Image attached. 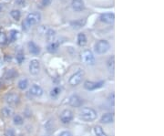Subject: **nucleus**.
<instances>
[{"mask_svg":"<svg viewBox=\"0 0 164 136\" xmlns=\"http://www.w3.org/2000/svg\"><path fill=\"white\" fill-rule=\"evenodd\" d=\"M28 50H29V52L33 55H38L40 53V48L36 43H34L33 41H29L27 44Z\"/></svg>","mask_w":164,"mask_h":136,"instance_id":"13","label":"nucleus"},{"mask_svg":"<svg viewBox=\"0 0 164 136\" xmlns=\"http://www.w3.org/2000/svg\"><path fill=\"white\" fill-rule=\"evenodd\" d=\"M94 132H95L96 136H107V134H106V132L103 131V129L99 125L94 127Z\"/></svg>","mask_w":164,"mask_h":136,"instance_id":"20","label":"nucleus"},{"mask_svg":"<svg viewBox=\"0 0 164 136\" xmlns=\"http://www.w3.org/2000/svg\"><path fill=\"white\" fill-rule=\"evenodd\" d=\"M100 20L107 24H112L115 20V16L113 13H105L100 16Z\"/></svg>","mask_w":164,"mask_h":136,"instance_id":"11","label":"nucleus"},{"mask_svg":"<svg viewBox=\"0 0 164 136\" xmlns=\"http://www.w3.org/2000/svg\"><path fill=\"white\" fill-rule=\"evenodd\" d=\"M1 113L5 117H11L13 115V109L10 108V107H4L1 110Z\"/></svg>","mask_w":164,"mask_h":136,"instance_id":"19","label":"nucleus"},{"mask_svg":"<svg viewBox=\"0 0 164 136\" xmlns=\"http://www.w3.org/2000/svg\"><path fill=\"white\" fill-rule=\"evenodd\" d=\"M110 47V43L107 40H100L95 45V51L97 54H104L107 52Z\"/></svg>","mask_w":164,"mask_h":136,"instance_id":"4","label":"nucleus"},{"mask_svg":"<svg viewBox=\"0 0 164 136\" xmlns=\"http://www.w3.org/2000/svg\"><path fill=\"white\" fill-rule=\"evenodd\" d=\"M72 7L75 11H82L85 8V5L82 0H72Z\"/></svg>","mask_w":164,"mask_h":136,"instance_id":"12","label":"nucleus"},{"mask_svg":"<svg viewBox=\"0 0 164 136\" xmlns=\"http://www.w3.org/2000/svg\"><path fill=\"white\" fill-rule=\"evenodd\" d=\"M59 136H72V134H71V132H69V131H64V132H62Z\"/></svg>","mask_w":164,"mask_h":136,"instance_id":"33","label":"nucleus"},{"mask_svg":"<svg viewBox=\"0 0 164 136\" xmlns=\"http://www.w3.org/2000/svg\"><path fill=\"white\" fill-rule=\"evenodd\" d=\"M6 36L4 32H0V46H3L6 43Z\"/></svg>","mask_w":164,"mask_h":136,"instance_id":"28","label":"nucleus"},{"mask_svg":"<svg viewBox=\"0 0 164 136\" xmlns=\"http://www.w3.org/2000/svg\"><path fill=\"white\" fill-rule=\"evenodd\" d=\"M29 92L30 94H32L33 96H36V97H39L43 94V90L40 86L38 85H33L30 90H29Z\"/></svg>","mask_w":164,"mask_h":136,"instance_id":"15","label":"nucleus"},{"mask_svg":"<svg viewBox=\"0 0 164 136\" xmlns=\"http://www.w3.org/2000/svg\"><path fill=\"white\" fill-rule=\"evenodd\" d=\"M41 19V15L38 12H33L28 14L26 18L25 19V21L23 22V30H28L31 26L37 25V23H39Z\"/></svg>","mask_w":164,"mask_h":136,"instance_id":"1","label":"nucleus"},{"mask_svg":"<svg viewBox=\"0 0 164 136\" xmlns=\"http://www.w3.org/2000/svg\"><path fill=\"white\" fill-rule=\"evenodd\" d=\"M80 59L82 62L86 65H94L95 64V57L93 53L89 50H86L80 53Z\"/></svg>","mask_w":164,"mask_h":136,"instance_id":"3","label":"nucleus"},{"mask_svg":"<svg viewBox=\"0 0 164 136\" xmlns=\"http://www.w3.org/2000/svg\"><path fill=\"white\" fill-rule=\"evenodd\" d=\"M46 36H47V40H49V42H53L54 38H55V37H56V32H55L53 30H49V31L47 32Z\"/></svg>","mask_w":164,"mask_h":136,"instance_id":"23","label":"nucleus"},{"mask_svg":"<svg viewBox=\"0 0 164 136\" xmlns=\"http://www.w3.org/2000/svg\"><path fill=\"white\" fill-rule=\"evenodd\" d=\"M114 66H115V58L112 56L108 60V68L110 71H114Z\"/></svg>","mask_w":164,"mask_h":136,"instance_id":"26","label":"nucleus"},{"mask_svg":"<svg viewBox=\"0 0 164 136\" xmlns=\"http://www.w3.org/2000/svg\"><path fill=\"white\" fill-rule=\"evenodd\" d=\"M59 42H51L49 46H47V50L49 52H56L59 48Z\"/></svg>","mask_w":164,"mask_h":136,"instance_id":"21","label":"nucleus"},{"mask_svg":"<svg viewBox=\"0 0 164 136\" xmlns=\"http://www.w3.org/2000/svg\"><path fill=\"white\" fill-rule=\"evenodd\" d=\"M60 91H61L60 88H59V87H56V88H54V89L51 91L50 95H51V97H53V98H55V97H57V95H59V94L60 93Z\"/></svg>","mask_w":164,"mask_h":136,"instance_id":"29","label":"nucleus"},{"mask_svg":"<svg viewBox=\"0 0 164 136\" xmlns=\"http://www.w3.org/2000/svg\"><path fill=\"white\" fill-rule=\"evenodd\" d=\"M18 37H19V32L13 30L10 31V34H9V40H10L11 42H14L17 40Z\"/></svg>","mask_w":164,"mask_h":136,"instance_id":"22","label":"nucleus"},{"mask_svg":"<svg viewBox=\"0 0 164 136\" xmlns=\"http://www.w3.org/2000/svg\"><path fill=\"white\" fill-rule=\"evenodd\" d=\"M73 117H74V115H73L72 111L67 109V110H64L61 112V114H60V121H61L62 123L67 124V123H69L73 120Z\"/></svg>","mask_w":164,"mask_h":136,"instance_id":"6","label":"nucleus"},{"mask_svg":"<svg viewBox=\"0 0 164 136\" xmlns=\"http://www.w3.org/2000/svg\"><path fill=\"white\" fill-rule=\"evenodd\" d=\"M85 24H86L85 19L80 18V19H78V20L72 21L71 22V27L74 28V30H79V28H81Z\"/></svg>","mask_w":164,"mask_h":136,"instance_id":"17","label":"nucleus"},{"mask_svg":"<svg viewBox=\"0 0 164 136\" xmlns=\"http://www.w3.org/2000/svg\"><path fill=\"white\" fill-rule=\"evenodd\" d=\"M16 3L19 6H26V0H16Z\"/></svg>","mask_w":164,"mask_h":136,"instance_id":"32","label":"nucleus"},{"mask_svg":"<svg viewBox=\"0 0 164 136\" xmlns=\"http://www.w3.org/2000/svg\"><path fill=\"white\" fill-rule=\"evenodd\" d=\"M13 121H14V123L16 125H21L24 122V120L22 118V116H20V115H15Z\"/></svg>","mask_w":164,"mask_h":136,"instance_id":"27","label":"nucleus"},{"mask_svg":"<svg viewBox=\"0 0 164 136\" xmlns=\"http://www.w3.org/2000/svg\"><path fill=\"white\" fill-rule=\"evenodd\" d=\"M16 60H17L18 64H22V63L24 62V60H25V56H24V54H22V53L17 54V55H16Z\"/></svg>","mask_w":164,"mask_h":136,"instance_id":"30","label":"nucleus"},{"mask_svg":"<svg viewBox=\"0 0 164 136\" xmlns=\"http://www.w3.org/2000/svg\"><path fill=\"white\" fill-rule=\"evenodd\" d=\"M79 117L86 122H92L97 119L98 113L92 108H82L79 112Z\"/></svg>","mask_w":164,"mask_h":136,"instance_id":"2","label":"nucleus"},{"mask_svg":"<svg viewBox=\"0 0 164 136\" xmlns=\"http://www.w3.org/2000/svg\"><path fill=\"white\" fill-rule=\"evenodd\" d=\"M100 122L105 124L112 123L114 122V115L112 113H105L101 116Z\"/></svg>","mask_w":164,"mask_h":136,"instance_id":"14","label":"nucleus"},{"mask_svg":"<svg viewBox=\"0 0 164 136\" xmlns=\"http://www.w3.org/2000/svg\"><path fill=\"white\" fill-rule=\"evenodd\" d=\"M104 85V81H99V82H93V81H87L84 82V88L88 91H94L100 89Z\"/></svg>","mask_w":164,"mask_h":136,"instance_id":"8","label":"nucleus"},{"mask_svg":"<svg viewBox=\"0 0 164 136\" xmlns=\"http://www.w3.org/2000/svg\"><path fill=\"white\" fill-rule=\"evenodd\" d=\"M82 103L83 101L79 95H72L69 98V105L75 107V108H79L82 105Z\"/></svg>","mask_w":164,"mask_h":136,"instance_id":"10","label":"nucleus"},{"mask_svg":"<svg viewBox=\"0 0 164 136\" xmlns=\"http://www.w3.org/2000/svg\"><path fill=\"white\" fill-rule=\"evenodd\" d=\"M1 10H2V5L0 4V12H1Z\"/></svg>","mask_w":164,"mask_h":136,"instance_id":"35","label":"nucleus"},{"mask_svg":"<svg viewBox=\"0 0 164 136\" xmlns=\"http://www.w3.org/2000/svg\"><path fill=\"white\" fill-rule=\"evenodd\" d=\"M83 77H84V71L83 70H79L77 72H75L71 77H70V79H69V84L71 86H78L82 79H83Z\"/></svg>","mask_w":164,"mask_h":136,"instance_id":"5","label":"nucleus"},{"mask_svg":"<svg viewBox=\"0 0 164 136\" xmlns=\"http://www.w3.org/2000/svg\"><path fill=\"white\" fill-rule=\"evenodd\" d=\"M27 86H28V81L26 79L25 80H21L20 81L18 82V88L20 90H22V91L26 90L27 88Z\"/></svg>","mask_w":164,"mask_h":136,"instance_id":"25","label":"nucleus"},{"mask_svg":"<svg viewBox=\"0 0 164 136\" xmlns=\"http://www.w3.org/2000/svg\"><path fill=\"white\" fill-rule=\"evenodd\" d=\"M10 15H11V17L15 19V20H19V19H20V17H21V13H20V11L19 10H17V9H14V10H12L11 12H10Z\"/></svg>","mask_w":164,"mask_h":136,"instance_id":"24","label":"nucleus"},{"mask_svg":"<svg viewBox=\"0 0 164 136\" xmlns=\"http://www.w3.org/2000/svg\"><path fill=\"white\" fill-rule=\"evenodd\" d=\"M5 101L9 106H14V105L18 104L19 101H20V98H19V96L16 93H8L5 97Z\"/></svg>","mask_w":164,"mask_h":136,"instance_id":"7","label":"nucleus"},{"mask_svg":"<svg viewBox=\"0 0 164 136\" xmlns=\"http://www.w3.org/2000/svg\"><path fill=\"white\" fill-rule=\"evenodd\" d=\"M17 77V72L15 70H7L4 74V79L6 81H12Z\"/></svg>","mask_w":164,"mask_h":136,"instance_id":"16","label":"nucleus"},{"mask_svg":"<svg viewBox=\"0 0 164 136\" xmlns=\"http://www.w3.org/2000/svg\"><path fill=\"white\" fill-rule=\"evenodd\" d=\"M88 43V40H87V37L84 33H79L78 35V44L80 47H84Z\"/></svg>","mask_w":164,"mask_h":136,"instance_id":"18","label":"nucleus"},{"mask_svg":"<svg viewBox=\"0 0 164 136\" xmlns=\"http://www.w3.org/2000/svg\"><path fill=\"white\" fill-rule=\"evenodd\" d=\"M20 136H23V135H20Z\"/></svg>","mask_w":164,"mask_h":136,"instance_id":"36","label":"nucleus"},{"mask_svg":"<svg viewBox=\"0 0 164 136\" xmlns=\"http://www.w3.org/2000/svg\"><path fill=\"white\" fill-rule=\"evenodd\" d=\"M51 2H52V0H42V5L45 6H47L51 4Z\"/></svg>","mask_w":164,"mask_h":136,"instance_id":"34","label":"nucleus"},{"mask_svg":"<svg viewBox=\"0 0 164 136\" xmlns=\"http://www.w3.org/2000/svg\"><path fill=\"white\" fill-rule=\"evenodd\" d=\"M5 134H6V136H16L15 131H14L12 128H8V129H6Z\"/></svg>","mask_w":164,"mask_h":136,"instance_id":"31","label":"nucleus"},{"mask_svg":"<svg viewBox=\"0 0 164 136\" xmlns=\"http://www.w3.org/2000/svg\"><path fill=\"white\" fill-rule=\"evenodd\" d=\"M40 71V63L37 60H32L29 63V72L32 75H37Z\"/></svg>","mask_w":164,"mask_h":136,"instance_id":"9","label":"nucleus"}]
</instances>
